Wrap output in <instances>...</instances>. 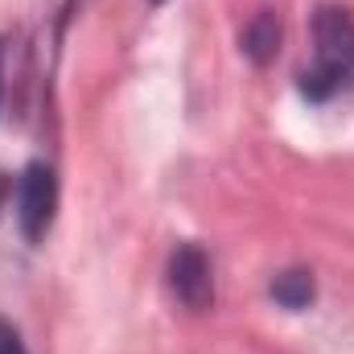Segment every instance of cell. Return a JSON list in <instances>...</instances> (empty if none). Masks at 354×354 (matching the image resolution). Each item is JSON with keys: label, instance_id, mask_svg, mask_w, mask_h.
Listing matches in <instances>:
<instances>
[{"label": "cell", "instance_id": "6", "mask_svg": "<svg viewBox=\"0 0 354 354\" xmlns=\"http://www.w3.org/2000/svg\"><path fill=\"white\" fill-rule=\"evenodd\" d=\"M0 354H25L21 338H17V330H12L8 322H0Z\"/></svg>", "mask_w": 354, "mask_h": 354}, {"label": "cell", "instance_id": "4", "mask_svg": "<svg viewBox=\"0 0 354 354\" xmlns=\"http://www.w3.org/2000/svg\"><path fill=\"white\" fill-rule=\"evenodd\" d=\"M276 50H280V21H276V12H260L243 29V54L264 66V62L276 58Z\"/></svg>", "mask_w": 354, "mask_h": 354}, {"label": "cell", "instance_id": "5", "mask_svg": "<svg viewBox=\"0 0 354 354\" xmlns=\"http://www.w3.org/2000/svg\"><path fill=\"white\" fill-rule=\"evenodd\" d=\"M272 301L284 305V309H305V305L313 301V276L301 272V268L280 272V276L272 280Z\"/></svg>", "mask_w": 354, "mask_h": 354}, {"label": "cell", "instance_id": "1", "mask_svg": "<svg viewBox=\"0 0 354 354\" xmlns=\"http://www.w3.org/2000/svg\"><path fill=\"white\" fill-rule=\"evenodd\" d=\"M342 91H354V17L326 4L313 17V66L301 75V95L326 103Z\"/></svg>", "mask_w": 354, "mask_h": 354}, {"label": "cell", "instance_id": "7", "mask_svg": "<svg viewBox=\"0 0 354 354\" xmlns=\"http://www.w3.org/2000/svg\"><path fill=\"white\" fill-rule=\"evenodd\" d=\"M153 4H161V0H153Z\"/></svg>", "mask_w": 354, "mask_h": 354}, {"label": "cell", "instance_id": "3", "mask_svg": "<svg viewBox=\"0 0 354 354\" xmlns=\"http://www.w3.org/2000/svg\"><path fill=\"white\" fill-rule=\"evenodd\" d=\"M169 288H174V297L185 309H194V313L210 309L214 280H210V260H206V252L198 243H181L174 252V260H169Z\"/></svg>", "mask_w": 354, "mask_h": 354}, {"label": "cell", "instance_id": "2", "mask_svg": "<svg viewBox=\"0 0 354 354\" xmlns=\"http://www.w3.org/2000/svg\"><path fill=\"white\" fill-rule=\"evenodd\" d=\"M54 206H58V177L46 161H33L25 165L21 185H17V223H21V235L29 243H41L50 223H54Z\"/></svg>", "mask_w": 354, "mask_h": 354}]
</instances>
